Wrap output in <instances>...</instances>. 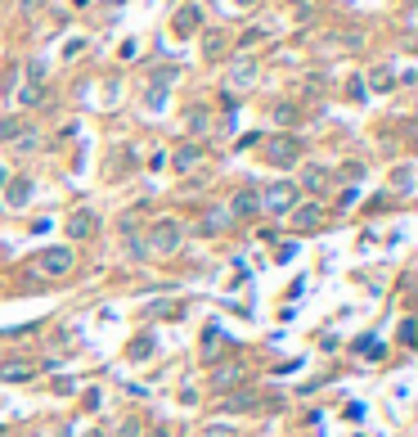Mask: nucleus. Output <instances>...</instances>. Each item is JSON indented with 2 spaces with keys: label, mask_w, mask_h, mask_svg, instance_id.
<instances>
[{
  "label": "nucleus",
  "mask_w": 418,
  "mask_h": 437,
  "mask_svg": "<svg viewBox=\"0 0 418 437\" xmlns=\"http://www.w3.org/2000/svg\"><path fill=\"white\" fill-rule=\"evenodd\" d=\"M180 239H184L180 221H153V226H149V239H144V252L171 257V252H180Z\"/></svg>",
  "instance_id": "nucleus-1"
},
{
  "label": "nucleus",
  "mask_w": 418,
  "mask_h": 437,
  "mask_svg": "<svg viewBox=\"0 0 418 437\" xmlns=\"http://www.w3.org/2000/svg\"><path fill=\"white\" fill-rule=\"evenodd\" d=\"M292 208H297V190L288 185V180H279V185H270L261 194V212H275V216H288Z\"/></svg>",
  "instance_id": "nucleus-2"
},
{
  "label": "nucleus",
  "mask_w": 418,
  "mask_h": 437,
  "mask_svg": "<svg viewBox=\"0 0 418 437\" xmlns=\"http://www.w3.org/2000/svg\"><path fill=\"white\" fill-rule=\"evenodd\" d=\"M265 158H270L275 167H292V163L301 158V140H292V136H279V140H270V144H265Z\"/></svg>",
  "instance_id": "nucleus-3"
},
{
  "label": "nucleus",
  "mask_w": 418,
  "mask_h": 437,
  "mask_svg": "<svg viewBox=\"0 0 418 437\" xmlns=\"http://www.w3.org/2000/svg\"><path fill=\"white\" fill-rule=\"evenodd\" d=\"M229 221H248V216H256L261 212V194H252V190H239L234 199H229Z\"/></svg>",
  "instance_id": "nucleus-4"
},
{
  "label": "nucleus",
  "mask_w": 418,
  "mask_h": 437,
  "mask_svg": "<svg viewBox=\"0 0 418 437\" xmlns=\"http://www.w3.org/2000/svg\"><path fill=\"white\" fill-rule=\"evenodd\" d=\"M72 266H77V252H72V248H50V252H41V271H45V275H68Z\"/></svg>",
  "instance_id": "nucleus-5"
},
{
  "label": "nucleus",
  "mask_w": 418,
  "mask_h": 437,
  "mask_svg": "<svg viewBox=\"0 0 418 437\" xmlns=\"http://www.w3.org/2000/svg\"><path fill=\"white\" fill-rule=\"evenodd\" d=\"M95 230H100V216H95V212H72L68 216V239H85V235H95Z\"/></svg>",
  "instance_id": "nucleus-6"
},
{
  "label": "nucleus",
  "mask_w": 418,
  "mask_h": 437,
  "mask_svg": "<svg viewBox=\"0 0 418 437\" xmlns=\"http://www.w3.org/2000/svg\"><path fill=\"white\" fill-rule=\"evenodd\" d=\"M319 221H324V208H319V203H297V208H292V226L297 230H315Z\"/></svg>",
  "instance_id": "nucleus-7"
},
{
  "label": "nucleus",
  "mask_w": 418,
  "mask_h": 437,
  "mask_svg": "<svg viewBox=\"0 0 418 437\" xmlns=\"http://www.w3.org/2000/svg\"><path fill=\"white\" fill-rule=\"evenodd\" d=\"M36 374V361H5L0 366V379H9V383H28Z\"/></svg>",
  "instance_id": "nucleus-8"
},
{
  "label": "nucleus",
  "mask_w": 418,
  "mask_h": 437,
  "mask_svg": "<svg viewBox=\"0 0 418 437\" xmlns=\"http://www.w3.org/2000/svg\"><path fill=\"white\" fill-rule=\"evenodd\" d=\"M153 347H157V338H153V334H135V338H131V347H126V356H131V361H149V356H153Z\"/></svg>",
  "instance_id": "nucleus-9"
},
{
  "label": "nucleus",
  "mask_w": 418,
  "mask_h": 437,
  "mask_svg": "<svg viewBox=\"0 0 418 437\" xmlns=\"http://www.w3.org/2000/svg\"><path fill=\"white\" fill-rule=\"evenodd\" d=\"M229 81H234V86H252V81H256V64H252V59H234Z\"/></svg>",
  "instance_id": "nucleus-10"
},
{
  "label": "nucleus",
  "mask_w": 418,
  "mask_h": 437,
  "mask_svg": "<svg viewBox=\"0 0 418 437\" xmlns=\"http://www.w3.org/2000/svg\"><path fill=\"white\" fill-rule=\"evenodd\" d=\"M225 226H229V212H225V208H207V216H203V235H220Z\"/></svg>",
  "instance_id": "nucleus-11"
},
{
  "label": "nucleus",
  "mask_w": 418,
  "mask_h": 437,
  "mask_svg": "<svg viewBox=\"0 0 418 437\" xmlns=\"http://www.w3.org/2000/svg\"><path fill=\"white\" fill-rule=\"evenodd\" d=\"M198 163H203V149H198V144H184V149L176 153V172H193Z\"/></svg>",
  "instance_id": "nucleus-12"
},
{
  "label": "nucleus",
  "mask_w": 418,
  "mask_h": 437,
  "mask_svg": "<svg viewBox=\"0 0 418 437\" xmlns=\"http://www.w3.org/2000/svg\"><path fill=\"white\" fill-rule=\"evenodd\" d=\"M41 100H45V86H36V81H28V86L18 91V104H28V108H36Z\"/></svg>",
  "instance_id": "nucleus-13"
},
{
  "label": "nucleus",
  "mask_w": 418,
  "mask_h": 437,
  "mask_svg": "<svg viewBox=\"0 0 418 437\" xmlns=\"http://www.w3.org/2000/svg\"><path fill=\"white\" fill-rule=\"evenodd\" d=\"M239 374H243V370H239V361H234V366H225V370H216V374H212V388H229V383L239 379Z\"/></svg>",
  "instance_id": "nucleus-14"
},
{
  "label": "nucleus",
  "mask_w": 418,
  "mask_h": 437,
  "mask_svg": "<svg viewBox=\"0 0 418 437\" xmlns=\"http://www.w3.org/2000/svg\"><path fill=\"white\" fill-rule=\"evenodd\" d=\"M176 28H180V32H193V28H198V9H193V5H184L180 14H176Z\"/></svg>",
  "instance_id": "nucleus-15"
},
{
  "label": "nucleus",
  "mask_w": 418,
  "mask_h": 437,
  "mask_svg": "<svg viewBox=\"0 0 418 437\" xmlns=\"http://www.w3.org/2000/svg\"><path fill=\"white\" fill-rule=\"evenodd\" d=\"M220 50H225V36H220V32H207V41H203V54H207V59H216Z\"/></svg>",
  "instance_id": "nucleus-16"
},
{
  "label": "nucleus",
  "mask_w": 418,
  "mask_h": 437,
  "mask_svg": "<svg viewBox=\"0 0 418 437\" xmlns=\"http://www.w3.org/2000/svg\"><path fill=\"white\" fill-rule=\"evenodd\" d=\"M28 194H32L28 180H14V185H9V203H14V208H23V203H28Z\"/></svg>",
  "instance_id": "nucleus-17"
},
{
  "label": "nucleus",
  "mask_w": 418,
  "mask_h": 437,
  "mask_svg": "<svg viewBox=\"0 0 418 437\" xmlns=\"http://www.w3.org/2000/svg\"><path fill=\"white\" fill-rule=\"evenodd\" d=\"M198 437H239V429H234V424H207Z\"/></svg>",
  "instance_id": "nucleus-18"
},
{
  "label": "nucleus",
  "mask_w": 418,
  "mask_h": 437,
  "mask_svg": "<svg viewBox=\"0 0 418 437\" xmlns=\"http://www.w3.org/2000/svg\"><path fill=\"white\" fill-rule=\"evenodd\" d=\"M324 180H328L324 167H306V190H324Z\"/></svg>",
  "instance_id": "nucleus-19"
},
{
  "label": "nucleus",
  "mask_w": 418,
  "mask_h": 437,
  "mask_svg": "<svg viewBox=\"0 0 418 437\" xmlns=\"http://www.w3.org/2000/svg\"><path fill=\"white\" fill-rule=\"evenodd\" d=\"M275 122L292 127V122H297V108H292V104H279V108H275Z\"/></svg>",
  "instance_id": "nucleus-20"
},
{
  "label": "nucleus",
  "mask_w": 418,
  "mask_h": 437,
  "mask_svg": "<svg viewBox=\"0 0 418 437\" xmlns=\"http://www.w3.org/2000/svg\"><path fill=\"white\" fill-rule=\"evenodd\" d=\"M14 144H18V149H36V144H41V136H36V131H18Z\"/></svg>",
  "instance_id": "nucleus-21"
},
{
  "label": "nucleus",
  "mask_w": 418,
  "mask_h": 437,
  "mask_svg": "<svg viewBox=\"0 0 418 437\" xmlns=\"http://www.w3.org/2000/svg\"><path fill=\"white\" fill-rule=\"evenodd\" d=\"M391 185H396V190H410V167H396V176H391Z\"/></svg>",
  "instance_id": "nucleus-22"
},
{
  "label": "nucleus",
  "mask_w": 418,
  "mask_h": 437,
  "mask_svg": "<svg viewBox=\"0 0 418 437\" xmlns=\"http://www.w3.org/2000/svg\"><path fill=\"white\" fill-rule=\"evenodd\" d=\"M374 86H378V91H387V86H391V72H387V68H378V72H374Z\"/></svg>",
  "instance_id": "nucleus-23"
},
{
  "label": "nucleus",
  "mask_w": 418,
  "mask_h": 437,
  "mask_svg": "<svg viewBox=\"0 0 418 437\" xmlns=\"http://www.w3.org/2000/svg\"><path fill=\"white\" fill-rule=\"evenodd\" d=\"M140 429H144V424H135V419H126V424H121V433H117V437H140Z\"/></svg>",
  "instance_id": "nucleus-24"
},
{
  "label": "nucleus",
  "mask_w": 418,
  "mask_h": 437,
  "mask_svg": "<svg viewBox=\"0 0 418 437\" xmlns=\"http://www.w3.org/2000/svg\"><path fill=\"white\" fill-rule=\"evenodd\" d=\"M248 406H256L252 397H229V410H248Z\"/></svg>",
  "instance_id": "nucleus-25"
},
{
  "label": "nucleus",
  "mask_w": 418,
  "mask_h": 437,
  "mask_svg": "<svg viewBox=\"0 0 418 437\" xmlns=\"http://www.w3.org/2000/svg\"><path fill=\"white\" fill-rule=\"evenodd\" d=\"M189 127L193 131H207V113H189Z\"/></svg>",
  "instance_id": "nucleus-26"
},
{
  "label": "nucleus",
  "mask_w": 418,
  "mask_h": 437,
  "mask_svg": "<svg viewBox=\"0 0 418 437\" xmlns=\"http://www.w3.org/2000/svg\"><path fill=\"white\" fill-rule=\"evenodd\" d=\"M153 437H171V433H167V429H153Z\"/></svg>",
  "instance_id": "nucleus-27"
},
{
  "label": "nucleus",
  "mask_w": 418,
  "mask_h": 437,
  "mask_svg": "<svg viewBox=\"0 0 418 437\" xmlns=\"http://www.w3.org/2000/svg\"><path fill=\"white\" fill-rule=\"evenodd\" d=\"M234 5H256V0H234Z\"/></svg>",
  "instance_id": "nucleus-28"
},
{
  "label": "nucleus",
  "mask_w": 418,
  "mask_h": 437,
  "mask_svg": "<svg viewBox=\"0 0 418 437\" xmlns=\"http://www.w3.org/2000/svg\"><path fill=\"white\" fill-rule=\"evenodd\" d=\"M0 185H5V172H0Z\"/></svg>",
  "instance_id": "nucleus-29"
}]
</instances>
